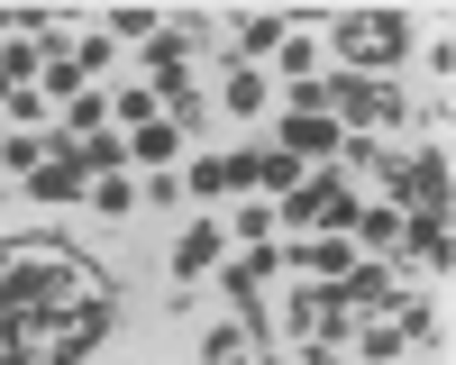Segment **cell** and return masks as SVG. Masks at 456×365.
<instances>
[{
	"label": "cell",
	"mask_w": 456,
	"mask_h": 365,
	"mask_svg": "<svg viewBox=\"0 0 456 365\" xmlns=\"http://www.w3.org/2000/svg\"><path fill=\"white\" fill-rule=\"evenodd\" d=\"M374 165H384L393 174V210L402 219H447V156H438V146H420V156H374Z\"/></svg>",
	"instance_id": "obj_1"
},
{
	"label": "cell",
	"mask_w": 456,
	"mask_h": 365,
	"mask_svg": "<svg viewBox=\"0 0 456 365\" xmlns=\"http://www.w3.org/2000/svg\"><path fill=\"white\" fill-rule=\"evenodd\" d=\"M329 46L347 55V73H365V64H393V55L411 46V28H402L393 10H347V19L329 28Z\"/></svg>",
	"instance_id": "obj_2"
},
{
	"label": "cell",
	"mask_w": 456,
	"mask_h": 365,
	"mask_svg": "<svg viewBox=\"0 0 456 365\" xmlns=\"http://www.w3.org/2000/svg\"><path fill=\"white\" fill-rule=\"evenodd\" d=\"M320 110H338V119H356V128H384L393 119V83H374V73H320Z\"/></svg>",
	"instance_id": "obj_3"
},
{
	"label": "cell",
	"mask_w": 456,
	"mask_h": 365,
	"mask_svg": "<svg viewBox=\"0 0 456 365\" xmlns=\"http://www.w3.org/2000/svg\"><path fill=\"white\" fill-rule=\"evenodd\" d=\"M192 192H201V201L256 192V146H238V156H201V165H192Z\"/></svg>",
	"instance_id": "obj_4"
},
{
	"label": "cell",
	"mask_w": 456,
	"mask_h": 365,
	"mask_svg": "<svg viewBox=\"0 0 456 365\" xmlns=\"http://www.w3.org/2000/svg\"><path fill=\"white\" fill-rule=\"evenodd\" d=\"M83 192H92V174L73 165V156H46V165L28 174V201H46V210H64V201H83Z\"/></svg>",
	"instance_id": "obj_5"
},
{
	"label": "cell",
	"mask_w": 456,
	"mask_h": 365,
	"mask_svg": "<svg viewBox=\"0 0 456 365\" xmlns=\"http://www.w3.org/2000/svg\"><path fill=\"white\" fill-rule=\"evenodd\" d=\"M283 265H292V274H320V283H338V274L356 265V247H347V238H311V247H283Z\"/></svg>",
	"instance_id": "obj_6"
},
{
	"label": "cell",
	"mask_w": 456,
	"mask_h": 365,
	"mask_svg": "<svg viewBox=\"0 0 456 365\" xmlns=\"http://www.w3.org/2000/svg\"><path fill=\"white\" fill-rule=\"evenodd\" d=\"M338 146H347V137H338L329 110H311V119H283V156H301V165H311V156H338Z\"/></svg>",
	"instance_id": "obj_7"
},
{
	"label": "cell",
	"mask_w": 456,
	"mask_h": 365,
	"mask_svg": "<svg viewBox=\"0 0 456 365\" xmlns=\"http://www.w3.org/2000/svg\"><path fill=\"white\" fill-rule=\"evenodd\" d=\"M210 265H219V219H192L183 247H174V283H192V274H210Z\"/></svg>",
	"instance_id": "obj_8"
},
{
	"label": "cell",
	"mask_w": 456,
	"mask_h": 365,
	"mask_svg": "<svg viewBox=\"0 0 456 365\" xmlns=\"http://www.w3.org/2000/svg\"><path fill=\"white\" fill-rule=\"evenodd\" d=\"M55 156H73V165H83V174L101 182V174H119V165H128V137H110V128H101V137H73V146H55Z\"/></svg>",
	"instance_id": "obj_9"
},
{
	"label": "cell",
	"mask_w": 456,
	"mask_h": 365,
	"mask_svg": "<svg viewBox=\"0 0 456 365\" xmlns=\"http://www.w3.org/2000/svg\"><path fill=\"white\" fill-rule=\"evenodd\" d=\"M128 156H137V165H146V174H165V165H174V156H183V128H174V119H146V128H137V137H128Z\"/></svg>",
	"instance_id": "obj_10"
},
{
	"label": "cell",
	"mask_w": 456,
	"mask_h": 365,
	"mask_svg": "<svg viewBox=\"0 0 456 365\" xmlns=\"http://www.w3.org/2000/svg\"><path fill=\"white\" fill-rule=\"evenodd\" d=\"M402 247L420 256V265H438V274H447V256H456V238H447V219H402Z\"/></svg>",
	"instance_id": "obj_11"
},
{
	"label": "cell",
	"mask_w": 456,
	"mask_h": 365,
	"mask_svg": "<svg viewBox=\"0 0 456 365\" xmlns=\"http://www.w3.org/2000/svg\"><path fill=\"white\" fill-rule=\"evenodd\" d=\"M219 101L238 110V119H256V110H265V73H247V64H238V73L219 83Z\"/></svg>",
	"instance_id": "obj_12"
},
{
	"label": "cell",
	"mask_w": 456,
	"mask_h": 365,
	"mask_svg": "<svg viewBox=\"0 0 456 365\" xmlns=\"http://www.w3.org/2000/svg\"><path fill=\"white\" fill-rule=\"evenodd\" d=\"M347 238H365V247H402V210H393V201H384V210H356Z\"/></svg>",
	"instance_id": "obj_13"
},
{
	"label": "cell",
	"mask_w": 456,
	"mask_h": 365,
	"mask_svg": "<svg viewBox=\"0 0 456 365\" xmlns=\"http://www.w3.org/2000/svg\"><path fill=\"white\" fill-rule=\"evenodd\" d=\"M46 156H55V146H46V137H28V128H19V137H0V165H10V174H37Z\"/></svg>",
	"instance_id": "obj_14"
},
{
	"label": "cell",
	"mask_w": 456,
	"mask_h": 365,
	"mask_svg": "<svg viewBox=\"0 0 456 365\" xmlns=\"http://www.w3.org/2000/svg\"><path fill=\"white\" fill-rule=\"evenodd\" d=\"M101 119H110L101 92H73V101H64V128H73V137H101Z\"/></svg>",
	"instance_id": "obj_15"
},
{
	"label": "cell",
	"mask_w": 456,
	"mask_h": 365,
	"mask_svg": "<svg viewBox=\"0 0 456 365\" xmlns=\"http://www.w3.org/2000/svg\"><path fill=\"white\" fill-rule=\"evenodd\" d=\"M301 174H311V165H301V156H283V146H265V156H256V182H274V192H292Z\"/></svg>",
	"instance_id": "obj_16"
},
{
	"label": "cell",
	"mask_w": 456,
	"mask_h": 365,
	"mask_svg": "<svg viewBox=\"0 0 456 365\" xmlns=\"http://www.w3.org/2000/svg\"><path fill=\"white\" fill-rule=\"evenodd\" d=\"M92 210H101V219H128V210H137V192H128L119 174H101V182H92Z\"/></svg>",
	"instance_id": "obj_17"
},
{
	"label": "cell",
	"mask_w": 456,
	"mask_h": 365,
	"mask_svg": "<svg viewBox=\"0 0 456 365\" xmlns=\"http://www.w3.org/2000/svg\"><path fill=\"white\" fill-rule=\"evenodd\" d=\"M238 356H247L238 328H210V338H201V365H238Z\"/></svg>",
	"instance_id": "obj_18"
},
{
	"label": "cell",
	"mask_w": 456,
	"mask_h": 365,
	"mask_svg": "<svg viewBox=\"0 0 456 365\" xmlns=\"http://www.w3.org/2000/svg\"><path fill=\"white\" fill-rule=\"evenodd\" d=\"M228 229H238V238H274V210H265V201H247L238 219H228Z\"/></svg>",
	"instance_id": "obj_19"
},
{
	"label": "cell",
	"mask_w": 456,
	"mask_h": 365,
	"mask_svg": "<svg viewBox=\"0 0 456 365\" xmlns=\"http://www.w3.org/2000/svg\"><path fill=\"white\" fill-rule=\"evenodd\" d=\"M110 36H146V46H156V10H119V19H110Z\"/></svg>",
	"instance_id": "obj_20"
},
{
	"label": "cell",
	"mask_w": 456,
	"mask_h": 365,
	"mask_svg": "<svg viewBox=\"0 0 456 365\" xmlns=\"http://www.w3.org/2000/svg\"><path fill=\"white\" fill-rule=\"evenodd\" d=\"M301 365H347V356H338V347H320V338H311V347H301Z\"/></svg>",
	"instance_id": "obj_21"
},
{
	"label": "cell",
	"mask_w": 456,
	"mask_h": 365,
	"mask_svg": "<svg viewBox=\"0 0 456 365\" xmlns=\"http://www.w3.org/2000/svg\"><path fill=\"white\" fill-rule=\"evenodd\" d=\"M238 365H274V356H238Z\"/></svg>",
	"instance_id": "obj_22"
}]
</instances>
